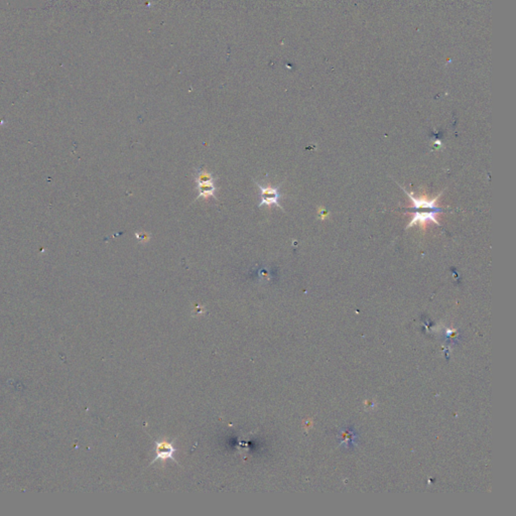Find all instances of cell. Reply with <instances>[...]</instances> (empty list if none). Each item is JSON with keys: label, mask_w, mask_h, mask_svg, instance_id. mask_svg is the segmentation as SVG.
<instances>
[{"label": "cell", "mask_w": 516, "mask_h": 516, "mask_svg": "<svg viewBox=\"0 0 516 516\" xmlns=\"http://www.w3.org/2000/svg\"><path fill=\"white\" fill-rule=\"evenodd\" d=\"M341 435H342V438H343V440H342V442L344 443L343 445H345V446L348 447L349 445H351L350 443H353V439H354V436H355L354 433H353V431H351V430H346V431H344Z\"/></svg>", "instance_id": "cell-6"}, {"label": "cell", "mask_w": 516, "mask_h": 516, "mask_svg": "<svg viewBox=\"0 0 516 516\" xmlns=\"http://www.w3.org/2000/svg\"><path fill=\"white\" fill-rule=\"evenodd\" d=\"M196 184H197V190L199 191V194H198L196 200L200 199V198H202V197H204V198H209V197L216 198L217 188H216L214 182H202V183H196Z\"/></svg>", "instance_id": "cell-4"}, {"label": "cell", "mask_w": 516, "mask_h": 516, "mask_svg": "<svg viewBox=\"0 0 516 516\" xmlns=\"http://www.w3.org/2000/svg\"><path fill=\"white\" fill-rule=\"evenodd\" d=\"M175 452V449L173 446L167 442H158L156 443V460H167V459H173V454Z\"/></svg>", "instance_id": "cell-3"}, {"label": "cell", "mask_w": 516, "mask_h": 516, "mask_svg": "<svg viewBox=\"0 0 516 516\" xmlns=\"http://www.w3.org/2000/svg\"><path fill=\"white\" fill-rule=\"evenodd\" d=\"M254 183L257 185L258 189H259L260 202L259 204H258V206L262 207V206H272L273 205L275 207H279L282 210H284L280 203L282 199V194L280 191L282 184L277 187H270V186L264 187L260 185L257 181H254Z\"/></svg>", "instance_id": "cell-2"}, {"label": "cell", "mask_w": 516, "mask_h": 516, "mask_svg": "<svg viewBox=\"0 0 516 516\" xmlns=\"http://www.w3.org/2000/svg\"><path fill=\"white\" fill-rule=\"evenodd\" d=\"M402 190L403 192L407 194V196L409 197V199L412 203L411 210L413 211V217H412L410 223L407 225V228L413 227L415 225H426L430 222L436 224V225H440V223L438 222V219H436V216L444 211L442 208L438 206V204H436V202H438L439 200L440 195L438 197L433 198V199L431 200H429L428 198H425V197H421V198L414 197L412 193H408L403 188Z\"/></svg>", "instance_id": "cell-1"}, {"label": "cell", "mask_w": 516, "mask_h": 516, "mask_svg": "<svg viewBox=\"0 0 516 516\" xmlns=\"http://www.w3.org/2000/svg\"><path fill=\"white\" fill-rule=\"evenodd\" d=\"M195 182L196 183H202V182H215L217 177H215L212 173L208 172L204 170L203 167H199L198 169H195Z\"/></svg>", "instance_id": "cell-5"}]
</instances>
